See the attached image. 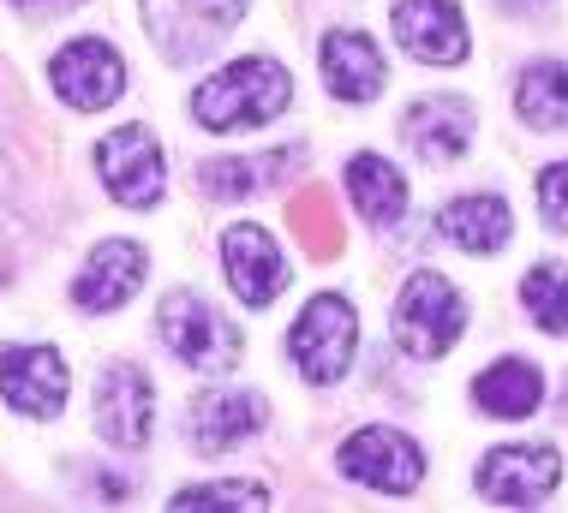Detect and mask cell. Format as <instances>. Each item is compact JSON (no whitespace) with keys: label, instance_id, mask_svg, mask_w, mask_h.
<instances>
[{"label":"cell","instance_id":"6da1fadb","mask_svg":"<svg viewBox=\"0 0 568 513\" xmlns=\"http://www.w3.org/2000/svg\"><path fill=\"white\" fill-rule=\"evenodd\" d=\"M294 96V78H287L282 60H234V66H222L216 78H204L192 96V114L204 120L210 132H245V126H264L275 120Z\"/></svg>","mask_w":568,"mask_h":513},{"label":"cell","instance_id":"7a4b0ae2","mask_svg":"<svg viewBox=\"0 0 568 513\" xmlns=\"http://www.w3.org/2000/svg\"><path fill=\"white\" fill-rule=\"evenodd\" d=\"M156 322H162V340H168V352H174L180 365L204 370V377H222V370H234V359H240L234 322H227L210 299H197L192 287H186V293H168Z\"/></svg>","mask_w":568,"mask_h":513},{"label":"cell","instance_id":"3957f363","mask_svg":"<svg viewBox=\"0 0 568 513\" xmlns=\"http://www.w3.org/2000/svg\"><path fill=\"white\" fill-rule=\"evenodd\" d=\"M467 329V299L455 293L449 275L425 269L402 287V305H395V335L413 359H443V352Z\"/></svg>","mask_w":568,"mask_h":513},{"label":"cell","instance_id":"277c9868","mask_svg":"<svg viewBox=\"0 0 568 513\" xmlns=\"http://www.w3.org/2000/svg\"><path fill=\"white\" fill-rule=\"evenodd\" d=\"M353 340H359L353 305L342 293H317L294 322V365L305 370V382H342V370L353 365Z\"/></svg>","mask_w":568,"mask_h":513},{"label":"cell","instance_id":"5b68a950","mask_svg":"<svg viewBox=\"0 0 568 513\" xmlns=\"http://www.w3.org/2000/svg\"><path fill=\"white\" fill-rule=\"evenodd\" d=\"M335 472L353 478V484L407 495L425 478V454H419V442H413V437H402V430H359V437L342 442Z\"/></svg>","mask_w":568,"mask_h":513},{"label":"cell","instance_id":"8992f818","mask_svg":"<svg viewBox=\"0 0 568 513\" xmlns=\"http://www.w3.org/2000/svg\"><path fill=\"white\" fill-rule=\"evenodd\" d=\"M245 0H144V24L168 54H210L240 24Z\"/></svg>","mask_w":568,"mask_h":513},{"label":"cell","instance_id":"52a82bcc","mask_svg":"<svg viewBox=\"0 0 568 513\" xmlns=\"http://www.w3.org/2000/svg\"><path fill=\"white\" fill-rule=\"evenodd\" d=\"M97 174L120 204L150 209L162 197V144L144 126H120L97 144Z\"/></svg>","mask_w":568,"mask_h":513},{"label":"cell","instance_id":"ba28073f","mask_svg":"<svg viewBox=\"0 0 568 513\" xmlns=\"http://www.w3.org/2000/svg\"><path fill=\"white\" fill-rule=\"evenodd\" d=\"M562 484V454L557 448H497L479 465V490L503 507H532Z\"/></svg>","mask_w":568,"mask_h":513},{"label":"cell","instance_id":"9c48e42d","mask_svg":"<svg viewBox=\"0 0 568 513\" xmlns=\"http://www.w3.org/2000/svg\"><path fill=\"white\" fill-rule=\"evenodd\" d=\"M0 394L24 418H54L67 407V365L54 347H0Z\"/></svg>","mask_w":568,"mask_h":513},{"label":"cell","instance_id":"30bf717a","mask_svg":"<svg viewBox=\"0 0 568 513\" xmlns=\"http://www.w3.org/2000/svg\"><path fill=\"white\" fill-rule=\"evenodd\" d=\"M395 37L413 60H432V66L467 60V19L455 0H395Z\"/></svg>","mask_w":568,"mask_h":513},{"label":"cell","instance_id":"8fae6325","mask_svg":"<svg viewBox=\"0 0 568 513\" xmlns=\"http://www.w3.org/2000/svg\"><path fill=\"white\" fill-rule=\"evenodd\" d=\"M49 84L67 96L72 107H109L120 90H126V66H120V54L109 42H67V49L54 54L49 66Z\"/></svg>","mask_w":568,"mask_h":513},{"label":"cell","instance_id":"7c38bea8","mask_svg":"<svg viewBox=\"0 0 568 513\" xmlns=\"http://www.w3.org/2000/svg\"><path fill=\"white\" fill-rule=\"evenodd\" d=\"M222 269H227V281H234V293L245 305H270L275 293L287 287L282 245H275L264 227H252V222L222 233Z\"/></svg>","mask_w":568,"mask_h":513},{"label":"cell","instance_id":"4fadbf2b","mask_svg":"<svg viewBox=\"0 0 568 513\" xmlns=\"http://www.w3.org/2000/svg\"><path fill=\"white\" fill-rule=\"evenodd\" d=\"M150 412H156V388L138 365H114L97 388V424L114 448H138L150 437Z\"/></svg>","mask_w":568,"mask_h":513},{"label":"cell","instance_id":"5bb4252c","mask_svg":"<svg viewBox=\"0 0 568 513\" xmlns=\"http://www.w3.org/2000/svg\"><path fill=\"white\" fill-rule=\"evenodd\" d=\"M270 407L245 388H210V394L192 400V448L197 454H222V448L245 442L252 430H264Z\"/></svg>","mask_w":568,"mask_h":513},{"label":"cell","instance_id":"9a60e30c","mask_svg":"<svg viewBox=\"0 0 568 513\" xmlns=\"http://www.w3.org/2000/svg\"><path fill=\"white\" fill-rule=\"evenodd\" d=\"M138 281H144V252H138L132 239H102L97 252L84 257L72 299H79L84 310H114L138 293Z\"/></svg>","mask_w":568,"mask_h":513},{"label":"cell","instance_id":"2e32d148","mask_svg":"<svg viewBox=\"0 0 568 513\" xmlns=\"http://www.w3.org/2000/svg\"><path fill=\"white\" fill-rule=\"evenodd\" d=\"M317 66H324L329 96H342V102H372L383 90V54L359 30H329L324 49H317Z\"/></svg>","mask_w":568,"mask_h":513},{"label":"cell","instance_id":"e0dca14e","mask_svg":"<svg viewBox=\"0 0 568 513\" xmlns=\"http://www.w3.org/2000/svg\"><path fill=\"white\" fill-rule=\"evenodd\" d=\"M407 144L413 155H425V162H455V155H467L473 144V102L460 96H425L407 107Z\"/></svg>","mask_w":568,"mask_h":513},{"label":"cell","instance_id":"ac0fdd59","mask_svg":"<svg viewBox=\"0 0 568 513\" xmlns=\"http://www.w3.org/2000/svg\"><path fill=\"white\" fill-rule=\"evenodd\" d=\"M509 227H515L509 204H503V197H490V192L455 197V204L437 215V233H443V239L460 245V252H479V257L503 252V245H509Z\"/></svg>","mask_w":568,"mask_h":513},{"label":"cell","instance_id":"d6986e66","mask_svg":"<svg viewBox=\"0 0 568 513\" xmlns=\"http://www.w3.org/2000/svg\"><path fill=\"white\" fill-rule=\"evenodd\" d=\"M473 400H479L490 418H527V412H539V400H545V377H539V365H527V359H497L479 382H473Z\"/></svg>","mask_w":568,"mask_h":513},{"label":"cell","instance_id":"ffe728a7","mask_svg":"<svg viewBox=\"0 0 568 513\" xmlns=\"http://www.w3.org/2000/svg\"><path fill=\"white\" fill-rule=\"evenodd\" d=\"M347 192H353V209H359L372 227H395L402 209H407V185L383 155H353L347 162Z\"/></svg>","mask_w":568,"mask_h":513},{"label":"cell","instance_id":"44dd1931","mask_svg":"<svg viewBox=\"0 0 568 513\" xmlns=\"http://www.w3.org/2000/svg\"><path fill=\"white\" fill-rule=\"evenodd\" d=\"M515 114L527 120V126H539V132L568 126V66H557V60H539V66L520 72V84H515Z\"/></svg>","mask_w":568,"mask_h":513},{"label":"cell","instance_id":"7402d4cb","mask_svg":"<svg viewBox=\"0 0 568 513\" xmlns=\"http://www.w3.org/2000/svg\"><path fill=\"white\" fill-rule=\"evenodd\" d=\"M287 162H294V155H282V150L257 155V162H245V155L240 162H210L204 167V192L210 197H257V192H270V185L287 174Z\"/></svg>","mask_w":568,"mask_h":513},{"label":"cell","instance_id":"603a6c76","mask_svg":"<svg viewBox=\"0 0 568 513\" xmlns=\"http://www.w3.org/2000/svg\"><path fill=\"white\" fill-rule=\"evenodd\" d=\"M520 305H527V317L539 322L545 335H568V269L539 263V269L520 281Z\"/></svg>","mask_w":568,"mask_h":513},{"label":"cell","instance_id":"cb8c5ba5","mask_svg":"<svg viewBox=\"0 0 568 513\" xmlns=\"http://www.w3.org/2000/svg\"><path fill=\"white\" fill-rule=\"evenodd\" d=\"M174 507H270V490L257 484H192L174 495Z\"/></svg>","mask_w":568,"mask_h":513},{"label":"cell","instance_id":"d4e9b609","mask_svg":"<svg viewBox=\"0 0 568 513\" xmlns=\"http://www.w3.org/2000/svg\"><path fill=\"white\" fill-rule=\"evenodd\" d=\"M539 209H545V222L557 233H568V162H557V167L539 174Z\"/></svg>","mask_w":568,"mask_h":513},{"label":"cell","instance_id":"484cf974","mask_svg":"<svg viewBox=\"0 0 568 513\" xmlns=\"http://www.w3.org/2000/svg\"><path fill=\"white\" fill-rule=\"evenodd\" d=\"M24 12H42V19H54V12H72L79 0H19Z\"/></svg>","mask_w":568,"mask_h":513}]
</instances>
